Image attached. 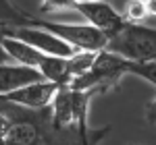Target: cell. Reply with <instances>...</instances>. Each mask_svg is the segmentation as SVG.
<instances>
[{"mask_svg":"<svg viewBox=\"0 0 156 145\" xmlns=\"http://www.w3.org/2000/svg\"><path fill=\"white\" fill-rule=\"evenodd\" d=\"M123 75H127V60H123L117 54H110L106 50H102V52H98L92 69L85 75L73 79L67 87L75 89V91L92 93L96 97V96L106 93L108 89H112L119 83V79Z\"/></svg>","mask_w":156,"mask_h":145,"instance_id":"cell-1","label":"cell"},{"mask_svg":"<svg viewBox=\"0 0 156 145\" xmlns=\"http://www.w3.org/2000/svg\"><path fill=\"white\" fill-rule=\"evenodd\" d=\"M106 52L129 62H156V29L146 25H125L106 44Z\"/></svg>","mask_w":156,"mask_h":145,"instance_id":"cell-2","label":"cell"},{"mask_svg":"<svg viewBox=\"0 0 156 145\" xmlns=\"http://www.w3.org/2000/svg\"><path fill=\"white\" fill-rule=\"evenodd\" d=\"M92 93L83 91H75L69 87H58L54 99L50 104L52 112V122L56 129H77L81 133H87V108H90V99Z\"/></svg>","mask_w":156,"mask_h":145,"instance_id":"cell-3","label":"cell"},{"mask_svg":"<svg viewBox=\"0 0 156 145\" xmlns=\"http://www.w3.org/2000/svg\"><path fill=\"white\" fill-rule=\"evenodd\" d=\"M27 25L46 29L52 35L62 39L65 44L73 46L75 50L102 52V50H106V44H108V37L87 23H56V21H44V19H34L31 17V21Z\"/></svg>","mask_w":156,"mask_h":145,"instance_id":"cell-4","label":"cell"},{"mask_svg":"<svg viewBox=\"0 0 156 145\" xmlns=\"http://www.w3.org/2000/svg\"><path fill=\"white\" fill-rule=\"evenodd\" d=\"M0 33L4 37H11V39H19V42L31 46L34 50L46 54V56L71 58L77 52L73 46L65 44L62 39L52 35L50 31L42 29V27H34V25H27V27H0Z\"/></svg>","mask_w":156,"mask_h":145,"instance_id":"cell-5","label":"cell"},{"mask_svg":"<svg viewBox=\"0 0 156 145\" xmlns=\"http://www.w3.org/2000/svg\"><path fill=\"white\" fill-rule=\"evenodd\" d=\"M75 12L81 15L87 21V25H92L94 29L102 31L108 39L115 37L127 25L125 19L121 17V12L108 2H77Z\"/></svg>","mask_w":156,"mask_h":145,"instance_id":"cell-6","label":"cell"},{"mask_svg":"<svg viewBox=\"0 0 156 145\" xmlns=\"http://www.w3.org/2000/svg\"><path fill=\"white\" fill-rule=\"evenodd\" d=\"M56 89H58V85L50 83V81H40V83L25 85V87H19L11 93L0 96V102L19 106L25 110H44L52 104Z\"/></svg>","mask_w":156,"mask_h":145,"instance_id":"cell-7","label":"cell"},{"mask_svg":"<svg viewBox=\"0 0 156 145\" xmlns=\"http://www.w3.org/2000/svg\"><path fill=\"white\" fill-rule=\"evenodd\" d=\"M40 81H46V79L36 69L21 66V64H0V96Z\"/></svg>","mask_w":156,"mask_h":145,"instance_id":"cell-8","label":"cell"},{"mask_svg":"<svg viewBox=\"0 0 156 145\" xmlns=\"http://www.w3.org/2000/svg\"><path fill=\"white\" fill-rule=\"evenodd\" d=\"M2 44H4V50H6V54L11 56V60L15 64H21V66H29V69L40 71L42 62L46 60V54L34 50L31 46H27V44L19 42V39H11V37L2 35Z\"/></svg>","mask_w":156,"mask_h":145,"instance_id":"cell-9","label":"cell"},{"mask_svg":"<svg viewBox=\"0 0 156 145\" xmlns=\"http://www.w3.org/2000/svg\"><path fill=\"white\" fill-rule=\"evenodd\" d=\"M29 21L31 17L15 8L11 0H0V27H25Z\"/></svg>","mask_w":156,"mask_h":145,"instance_id":"cell-10","label":"cell"},{"mask_svg":"<svg viewBox=\"0 0 156 145\" xmlns=\"http://www.w3.org/2000/svg\"><path fill=\"white\" fill-rule=\"evenodd\" d=\"M98 52H85V50H77L75 54H73L71 58H67L69 62V75H71V81L73 79H77V77H81L85 72L92 69V64L96 60Z\"/></svg>","mask_w":156,"mask_h":145,"instance_id":"cell-11","label":"cell"},{"mask_svg":"<svg viewBox=\"0 0 156 145\" xmlns=\"http://www.w3.org/2000/svg\"><path fill=\"white\" fill-rule=\"evenodd\" d=\"M121 17L129 25H142L150 17V12H148V6H146L144 0H127V4L123 6Z\"/></svg>","mask_w":156,"mask_h":145,"instance_id":"cell-12","label":"cell"},{"mask_svg":"<svg viewBox=\"0 0 156 145\" xmlns=\"http://www.w3.org/2000/svg\"><path fill=\"white\" fill-rule=\"evenodd\" d=\"M127 75L142 77L144 81L156 87V62H129L127 60Z\"/></svg>","mask_w":156,"mask_h":145,"instance_id":"cell-13","label":"cell"},{"mask_svg":"<svg viewBox=\"0 0 156 145\" xmlns=\"http://www.w3.org/2000/svg\"><path fill=\"white\" fill-rule=\"evenodd\" d=\"M77 0H42L40 12L42 15H60V12H75Z\"/></svg>","mask_w":156,"mask_h":145,"instance_id":"cell-14","label":"cell"},{"mask_svg":"<svg viewBox=\"0 0 156 145\" xmlns=\"http://www.w3.org/2000/svg\"><path fill=\"white\" fill-rule=\"evenodd\" d=\"M146 120L148 124H156V97L146 106Z\"/></svg>","mask_w":156,"mask_h":145,"instance_id":"cell-15","label":"cell"},{"mask_svg":"<svg viewBox=\"0 0 156 145\" xmlns=\"http://www.w3.org/2000/svg\"><path fill=\"white\" fill-rule=\"evenodd\" d=\"M0 64H15L11 60V56L6 54V50H4V44H2V33H0Z\"/></svg>","mask_w":156,"mask_h":145,"instance_id":"cell-16","label":"cell"},{"mask_svg":"<svg viewBox=\"0 0 156 145\" xmlns=\"http://www.w3.org/2000/svg\"><path fill=\"white\" fill-rule=\"evenodd\" d=\"M77 2H108V4H112L115 0H77Z\"/></svg>","mask_w":156,"mask_h":145,"instance_id":"cell-17","label":"cell"}]
</instances>
